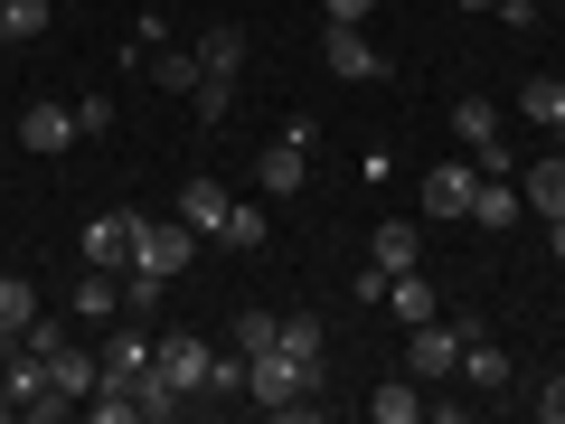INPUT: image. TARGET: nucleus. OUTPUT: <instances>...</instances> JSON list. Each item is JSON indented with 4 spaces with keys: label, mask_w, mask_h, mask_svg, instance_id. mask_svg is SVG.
<instances>
[{
    "label": "nucleus",
    "mask_w": 565,
    "mask_h": 424,
    "mask_svg": "<svg viewBox=\"0 0 565 424\" xmlns=\"http://www.w3.org/2000/svg\"><path fill=\"white\" fill-rule=\"evenodd\" d=\"M245 405H264V415H311V405H321V378L292 368V359H282V340H274V349L245 359Z\"/></svg>",
    "instance_id": "obj_1"
},
{
    "label": "nucleus",
    "mask_w": 565,
    "mask_h": 424,
    "mask_svg": "<svg viewBox=\"0 0 565 424\" xmlns=\"http://www.w3.org/2000/svg\"><path fill=\"white\" fill-rule=\"evenodd\" d=\"M199 226H189V218H141V236H132V264H151V274H170V283H180L189 274V264H199Z\"/></svg>",
    "instance_id": "obj_2"
},
{
    "label": "nucleus",
    "mask_w": 565,
    "mask_h": 424,
    "mask_svg": "<svg viewBox=\"0 0 565 424\" xmlns=\"http://www.w3.org/2000/svg\"><path fill=\"white\" fill-rule=\"evenodd\" d=\"M462 330H471V321H415V330H405V378L444 386L452 368H462Z\"/></svg>",
    "instance_id": "obj_3"
},
{
    "label": "nucleus",
    "mask_w": 565,
    "mask_h": 424,
    "mask_svg": "<svg viewBox=\"0 0 565 424\" xmlns=\"http://www.w3.org/2000/svg\"><path fill=\"white\" fill-rule=\"evenodd\" d=\"M321 57H330V76H340V85H377V76H386V57L367 47L359 20H330V29H321Z\"/></svg>",
    "instance_id": "obj_4"
},
{
    "label": "nucleus",
    "mask_w": 565,
    "mask_h": 424,
    "mask_svg": "<svg viewBox=\"0 0 565 424\" xmlns=\"http://www.w3.org/2000/svg\"><path fill=\"white\" fill-rule=\"evenodd\" d=\"M471 189H481V161H434L424 170V218H471Z\"/></svg>",
    "instance_id": "obj_5"
},
{
    "label": "nucleus",
    "mask_w": 565,
    "mask_h": 424,
    "mask_svg": "<svg viewBox=\"0 0 565 424\" xmlns=\"http://www.w3.org/2000/svg\"><path fill=\"white\" fill-rule=\"evenodd\" d=\"M151 359H161V378L180 386V396H207V368H217V349H207L199 330H170V340L151 349Z\"/></svg>",
    "instance_id": "obj_6"
},
{
    "label": "nucleus",
    "mask_w": 565,
    "mask_h": 424,
    "mask_svg": "<svg viewBox=\"0 0 565 424\" xmlns=\"http://www.w3.org/2000/svg\"><path fill=\"white\" fill-rule=\"evenodd\" d=\"M132 236H141V218H122V208H104V218H85L76 255H85V264H104V274H122V264H132Z\"/></svg>",
    "instance_id": "obj_7"
},
{
    "label": "nucleus",
    "mask_w": 565,
    "mask_h": 424,
    "mask_svg": "<svg viewBox=\"0 0 565 424\" xmlns=\"http://www.w3.org/2000/svg\"><path fill=\"white\" fill-rule=\"evenodd\" d=\"M20 141H29V151H66V141H85V132H76V104L39 95V104L20 114Z\"/></svg>",
    "instance_id": "obj_8"
},
{
    "label": "nucleus",
    "mask_w": 565,
    "mask_h": 424,
    "mask_svg": "<svg viewBox=\"0 0 565 424\" xmlns=\"http://www.w3.org/2000/svg\"><path fill=\"white\" fill-rule=\"evenodd\" d=\"M151 349H161V340H151V330H132V311H122L114 340H104L95 359H104V378H141V368H151Z\"/></svg>",
    "instance_id": "obj_9"
},
{
    "label": "nucleus",
    "mask_w": 565,
    "mask_h": 424,
    "mask_svg": "<svg viewBox=\"0 0 565 424\" xmlns=\"http://www.w3.org/2000/svg\"><path fill=\"white\" fill-rule=\"evenodd\" d=\"M367 264L377 274H405V264H424V236L405 218H386V226H367Z\"/></svg>",
    "instance_id": "obj_10"
},
{
    "label": "nucleus",
    "mask_w": 565,
    "mask_h": 424,
    "mask_svg": "<svg viewBox=\"0 0 565 424\" xmlns=\"http://www.w3.org/2000/svg\"><path fill=\"white\" fill-rule=\"evenodd\" d=\"M95 378H104V359H85V349H47V386H57V396L66 405H85V396H95Z\"/></svg>",
    "instance_id": "obj_11"
},
{
    "label": "nucleus",
    "mask_w": 565,
    "mask_h": 424,
    "mask_svg": "<svg viewBox=\"0 0 565 424\" xmlns=\"http://www.w3.org/2000/svg\"><path fill=\"white\" fill-rule=\"evenodd\" d=\"M282 359L311 368V378H330V340H321V321H311V311H282Z\"/></svg>",
    "instance_id": "obj_12"
},
{
    "label": "nucleus",
    "mask_w": 565,
    "mask_h": 424,
    "mask_svg": "<svg viewBox=\"0 0 565 424\" xmlns=\"http://www.w3.org/2000/svg\"><path fill=\"white\" fill-rule=\"evenodd\" d=\"M141 66H151V85H170V95H199V85H207L199 76V47H170V39L141 47Z\"/></svg>",
    "instance_id": "obj_13"
},
{
    "label": "nucleus",
    "mask_w": 565,
    "mask_h": 424,
    "mask_svg": "<svg viewBox=\"0 0 565 424\" xmlns=\"http://www.w3.org/2000/svg\"><path fill=\"white\" fill-rule=\"evenodd\" d=\"M236 66H245V29H236V20H207V39H199V76H226V85H236Z\"/></svg>",
    "instance_id": "obj_14"
},
{
    "label": "nucleus",
    "mask_w": 565,
    "mask_h": 424,
    "mask_svg": "<svg viewBox=\"0 0 565 424\" xmlns=\"http://www.w3.org/2000/svg\"><path fill=\"white\" fill-rule=\"evenodd\" d=\"M76 311H85V321H122V274L85 264V274H76Z\"/></svg>",
    "instance_id": "obj_15"
},
{
    "label": "nucleus",
    "mask_w": 565,
    "mask_h": 424,
    "mask_svg": "<svg viewBox=\"0 0 565 424\" xmlns=\"http://www.w3.org/2000/svg\"><path fill=\"white\" fill-rule=\"evenodd\" d=\"M226 208H236V199H226V189H217V180H189V189H180V218H189V226H199V236H207V245H217V226H226Z\"/></svg>",
    "instance_id": "obj_16"
},
{
    "label": "nucleus",
    "mask_w": 565,
    "mask_h": 424,
    "mask_svg": "<svg viewBox=\"0 0 565 424\" xmlns=\"http://www.w3.org/2000/svg\"><path fill=\"white\" fill-rule=\"evenodd\" d=\"M255 180H264V199H292V189L311 180V170H302V141H274V151L255 161Z\"/></svg>",
    "instance_id": "obj_17"
},
{
    "label": "nucleus",
    "mask_w": 565,
    "mask_h": 424,
    "mask_svg": "<svg viewBox=\"0 0 565 424\" xmlns=\"http://www.w3.org/2000/svg\"><path fill=\"white\" fill-rule=\"evenodd\" d=\"M462 378L481 386V396H490V386H509V349L481 340V330H462Z\"/></svg>",
    "instance_id": "obj_18"
},
{
    "label": "nucleus",
    "mask_w": 565,
    "mask_h": 424,
    "mask_svg": "<svg viewBox=\"0 0 565 424\" xmlns=\"http://www.w3.org/2000/svg\"><path fill=\"white\" fill-rule=\"evenodd\" d=\"M386 311H396V321H434V283H424V264L386 274Z\"/></svg>",
    "instance_id": "obj_19"
},
{
    "label": "nucleus",
    "mask_w": 565,
    "mask_h": 424,
    "mask_svg": "<svg viewBox=\"0 0 565 424\" xmlns=\"http://www.w3.org/2000/svg\"><path fill=\"white\" fill-rule=\"evenodd\" d=\"M367 415H377V424H415L424 415V378H386L377 396H367Z\"/></svg>",
    "instance_id": "obj_20"
},
{
    "label": "nucleus",
    "mask_w": 565,
    "mask_h": 424,
    "mask_svg": "<svg viewBox=\"0 0 565 424\" xmlns=\"http://www.w3.org/2000/svg\"><path fill=\"white\" fill-rule=\"evenodd\" d=\"M264 236H274V218H264L255 199H236V208H226V226H217V245H236V255H255Z\"/></svg>",
    "instance_id": "obj_21"
},
{
    "label": "nucleus",
    "mask_w": 565,
    "mask_h": 424,
    "mask_svg": "<svg viewBox=\"0 0 565 424\" xmlns=\"http://www.w3.org/2000/svg\"><path fill=\"white\" fill-rule=\"evenodd\" d=\"M519 114L546 123V132H565V85H556V76H527V85H519Z\"/></svg>",
    "instance_id": "obj_22"
},
{
    "label": "nucleus",
    "mask_w": 565,
    "mask_h": 424,
    "mask_svg": "<svg viewBox=\"0 0 565 424\" xmlns=\"http://www.w3.org/2000/svg\"><path fill=\"white\" fill-rule=\"evenodd\" d=\"M161 293H170V274H151V264H122V311H132V321H151V311H161Z\"/></svg>",
    "instance_id": "obj_23"
},
{
    "label": "nucleus",
    "mask_w": 565,
    "mask_h": 424,
    "mask_svg": "<svg viewBox=\"0 0 565 424\" xmlns=\"http://www.w3.org/2000/svg\"><path fill=\"white\" fill-rule=\"evenodd\" d=\"M527 208L537 218H565V161H527Z\"/></svg>",
    "instance_id": "obj_24"
},
{
    "label": "nucleus",
    "mask_w": 565,
    "mask_h": 424,
    "mask_svg": "<svg viewBox=\"0 0 565 424\" xmlns=\"http://www.w3.org/2000/svg\"><path fill=\"white\" fill-rule=\"evenodd\" d=\"M29 321H39V293H29V274H0V330L20 340Z\"/></svg>",
    "instance_id": "obj_25"
},
{
    "label": "nucleus",
    "mask_w": 565,
    "mask_h": 424,
    "mask_svg": "<svg viewBox=\"0 0 565 424\" xmlns=\"http://www.w3.org/2000/svg\"><path fill=\"white\" fill-rule=\"evenodd\" d=\"M509 218H519V189H509V180H481V189H471V226H509Z\"/></svg>",
    "instance_id": "obj_26"
},
{
    "label": "nucleus",
    "mask_w": 565,
    "mask_h": 424,
    "mask_svg": "<svg viewBox=\"0 0 565 424\" xmlns=\"http://www.w3.org/2000/svg\"><path fill=\"white\" fill-rule=\"evenodd\" d=\"M274 340H282V311H236V359H255Z\"/></svg>",
    "instance_id": "obj_27"
},
{
    "label": "nucleus",
    "mask_w": 565,
    "mask_h": 424,
    "mask_svg": "<svg viewBox=\"0 0 565 424\" xmlns=\"http://www.w3.org/2000/svg\"><path fill=\"white\" fill-rule=\"evenodd\" d=\"M47 20H57V0H10V10H0V29H10V39H39Z\"/></svg>",
    "instance_id": "obj_28"
},
{
    "label": "nucleus",
    "mask_w": 565,
    "mask_h": 424,
    "mask_svg": "<svg viewBox=\"0 0 565 424\" xmlns=\"http://www.w3.org/2000/svg\"><path fill=\"white\" fill-rule=\"evenodd\" d=\"M76 132H85V141L114 132V95H76Z\"/></svg>",
    "instance_id": "obj_29"
},
{
    "label": "nucleus",
    "mask_w": 565,
    "mask_h": 424,
    "mask_svg": "<svg viewBox=\"0 0 565 424\" xmlns=\"http://www.w3.org/2000/svg\"><path fill=\"white\" fill-rule=\"evenodd\" d=\"M189 104H199V123H226V104H236V85H226V76H207V85H199Z\"/></svg>",
    "instance_id": "obj_30"
},
{
    "label": "nucleus",
    "mask_w": 565,
    "mask_h": 424,
    "mask_svg": "<svg viewBox=\"0 0 565 424\" xmlns=\"http://www.w3.org/2000/svg\"><path fill=\"white\" fill-rule=\"evenodd\" d=\"M424 415H434V424H462V415H471V396H444V386H424Z\"/></svg>",
    "instance_id": "obj_31"
},
{
    "label": "nucleus",
    "mask_w": 565,
    "mask_h": 424,
    "mask_svg": "<svg viewBox=\"0 0 565 424\" xmlns=\"http://www.w3.org/2000/svg\"><path fill=\"white\" fill-rule=\"evenodd\" d=\"M490 10H500L509 29H537V20H546V0H490Z\"/></svg>",
    "instance_id": "obj_32"
},
{
    "label": "nucleus",
    "mask_w": 565,
    "mask_h": 424,
    "mask_svg": "<svg viewBox=\"0 0 565 424\" xmlns=\"http://www.w3.org/2000/svg\"><path fill=\"white\" fill-rule=\"evenodd\" d=\"M537 415H546V424H565V378H546V386H537Z\"/></svg>",
    "instance_id": "obj_33"
},
{
    "label": "nucleus",
    "mask_w": 565,
    "mask_h": 424,
    "mask_svg": "<svg viewBox=\"0 0 565 424\" xmlns=\"http://www.w3.org/2000/svg\"><path fill=\"white\" fill-rule=\"evenodd\" d=\"M330 20H367V10H377V0H321Z\"/></svg>",
    "instance_id": "obj_34"
},
{
    "label": "nucleus",
    "mask_w": 565,
    "mask_h": 424,
    "mask_svg": "<svg viewBox=\"0 0 565 424\" xmlns=\"http://www.w3.org/2000/svg\"><path fill=\"white\" fill-rule=\"evenodd\" d=\"M546 255H556V264H565V218H546Z\"/></svg>",
    "instance_id": "obj_35"
},
{
    "label": "nucleus",
    "mask_w": 565,
    "mask_h": 424,
    "mask_svg": "<svg viewBox=\"0 0 565 424\" xmlns=\"http://www.w3.org/2000/svg\"><path fill=\"white\" fill-rule=\"evenodd\" d=\"M0 415H20V396H10V378H0Z\"/></svg>",
    "instance_id": "obj_36"
},
{
    "label": "nucleus",
    "mask_w": 565,
    "mask_h": 424,
    "mask_svg": "<svg viewBox=\"0 0 565 424\" xmlns=\"http://www.w3.org/2000/svg\"><path fill=\"white\" fill-rule=\"evenodd\" d=\"M10 349H20V340H10V330H0V359H10Z\"/></svg>",
    "instance_id": "obj_37"
},
{
    "label": "nucleus",
    "mask_w": 565,
    "mask_h": 424,
    "mask_svg": "<svg viewBox=\"0 0 565 424\" xmlns=\"http://www.w3.org/2000/svg\"><path fill=\"white\" fill-rule=\"evenodd\" d=\"M462 10H490V0H462Z\"/></svg>",
    "instance_id": "obj_38"
},
{
    "label": "nucleus",
    "mask_w": 565,
    "mask_h": 424,
    "mask_svg": "<svg viewBox=\"0 0 565 424\" xmlns=\"http://www.w3.org/2000/svg\"><path fill=\"white\" fill-rule=\"evenodd\" d=\"M0 10H10V0H0ZM0 39H10V29H0Z\"/></svg>",
    "instance_id": "obj_39"
},
{
    "label": "nucleus",
    "mask_w": 565,
    "mask_h": 424,
    "mask_svg": "<svg viewBox=\"0 0 565 424\" xmlns=\"http://www.w3.org/2000/svg\"><path fill=\"white\" fill-rule=\"evenodd\" d=\"M556 10H565V0H556Z\"/></svg>",
    "instance_id": "obj_40"
}]
</instances>
